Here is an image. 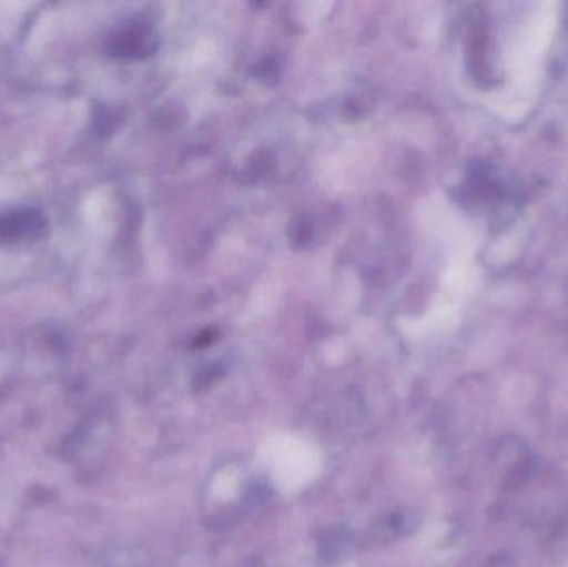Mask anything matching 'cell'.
<instances>
[{
    "instance_id": "1",
    "label": "cell",
    "mask_w": 568,
    "mask_h": 567,
    "mask_svg": "<svg viewBox=\"0 0 568 567\" xmlns=\"http://www.w3.org/2000/svg\"><path fill=\"white\" fill-rule=\"evenodd\" d=\"M42 219L36 212H13L0 219V240H20L42 229Z\"/></svg>"
}]
</instances>
